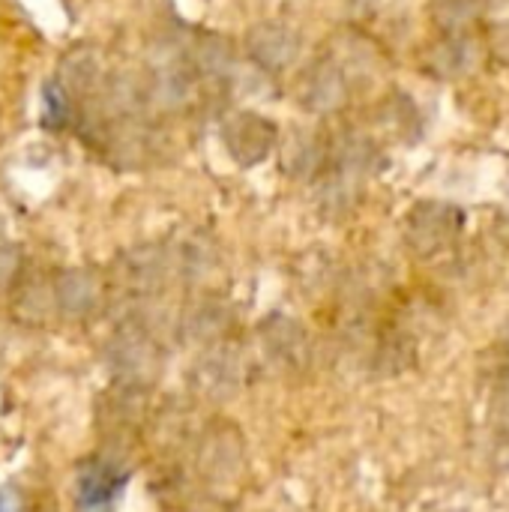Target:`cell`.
Returning a JSON list of instances; mask_svg holds the SVG:
<instances>
[{"label": "cell", "mask_w": 509, "mask_h": 512, "mask_svg": "<svg viewBox=\"0 0 509 512\" xmlns=\"http://www.w3.org/2000/svg\"><path fill=\"white\" fill-rule=\"evenodd\" d=\"M108 366L117 375V384H129V387H150L162 369V348L153 339V333L129 318L117 327V333L108 342Z\"/></svg>", "instance_id": "cell-1"}, {"label": "cell", "mask_w": 509, "mask_h": 512, "mask_svg": "<svg viewBox=\"0 0 509 512\" xmlns=\"http://www.w3.org/2000/svg\"><path fill=\"white\" fill-rule=\"evenodd\" d=\"M147 423V390L117 384L99 402V432L108 450L123 453L138 444L141 429Z\"/></svg>", "instance_id": "cell-2"}, {"label": "cell", "mask_w": 509, "mask_h": 512, "mask_svg": "<svg viewBox=\"0 0 509 512\" xmlns=\"http://www.w3.org/2000/svg\"><path fill=\"white\" fill-rule=\"evenodd\" d=\"M465 216L456 204L447 201H420L405 219V240L414 255L435 258L447 252L462 234Z\"/></svg>", "instance_id": "cell-3"}, {"label": "cell", "mask_w": 509, "mask_h": 512, "mask_svg": "<svg viewBox=\"0 0 509 512\" xmlns=\"http://www.w3.org/2000/svg\"><path fill=\"white\" fill-rule=\"evenodd\" d=\"M219 135H222V144H225L228 156L243 168L261 165L279 144V126L270 117H264L261 111H252V108L231 111L222 120Z\"/></svg>", "instance_id": "cell-4"}, {"label": "cell", "mask_w": 509, "mask_h": 512, "mask_svg": "<svg viewBox=\"0 0 509 512\" xmlns=\"http://www.w3.org/2000/svg\"><path fill=\"white\" fill-rule=\"evenodd\" d=\"M351 99V81L336 57L309 63L297 78V102L309 114H336Z\"/></svg>", "instance_id": "cell-5"}, {"label": "cell", "mask_w": 509, "mask_h": 512, "mask_svg": "<svg viewBox=\"0 0 509 512\" xmlns=\"http://www.w3.org/2000/svg\"><path fill=\"white\" fill-rule=\"evenodd\" d=\"M243 51L249 54V60L258 69L285 72L300 60L303 39L294 27H288L282 21H261V24L249 27L246 39H243Z\"/></svg>", "instance_id": "cell-6"}, {"label": "cell", "mask_w": 509, "mask_h": 512, "mask_svg": "<svg viewBox=\"0 0 509 512\" xmlns=\"http://www.w3.org/2000/svg\"><path fill=\"white\" fill-rule=\"evenodd\" d=\"M195 468L210 483H231L243 471V444L234 426L213 423L198 438Z\"/></svg>", "instance_id": "cell-7"}, {"label": "cell", "mask_w": 509, "mask_h": 512, "mask_svg": "<svg viewBox=\"0 0 509 512\" xmlns=\"http://www.w3.org/2000/svg\"><path fill=\"white\" fill-rule=\"evenodd\" d=\"M129 483V471L120 468V459L93 456L78 465V507L84 512L111 510Z\"/></svg>", "instance_id": "cell-8"}, {"label": "cell", "mask_w": 509, "mask_h": 512, "mask_svg": "<svg viewBox=\"0 0 509 512\" xmlns=\"http://www.w3.org/2000/svg\"><path fill=\"white\" fill-rule=\"evenodd\" d=\"M261 342L264 354L273 360L276 369L285 372H303L312 357L309 333L288 315H270L261 324Z\"/></svg>", "instance_id": "cell-9"}, {"label": "cell", "mask_w": 509, "mask_h": 512, "mask_svg": "<svg viewBox=\"0 0 509 512\" xmlns=\"http://www.w3.org/2000/svg\"><path fill=\"white\" fill-rule=\"evenodd\" d=\"M168 270H171V261H168V255L162 249L141 246V249H132V252H126L120 258L117 282H120V288L126 291L129 300H147L165 285Z\"/></svg>", "instance_id": "cell-10"}, {"label": "cell", "mask_w": 509, "mask_h": 512, "mask_svg": "<svg viewBox=\"0 0 509 512\" xmlns=\"http://www.w3.org/2000/svg\"><path fill=\"white\" fill-rule=\"evenodd\" d=\"M51 291H54V306L60 315L66 318H87L99 309L102 297H105V282L96 270H87V267H78V270H63L54 282H51Z\"/></svg>", "instance_id": "cell-11"}, {"label": "cell", "mask_w": 509, "mask_h": 512, "mask_svg": "<svg viewBox=\"0 0 509 512\" xmlns=\"http://www.w3.org/2000/svg\"><path fill=\"white\" fill-rule=\"evenodd\" d=\"M480 63V48L468 33H441L423 54V69L435 78L456 81L474 72Z\"/></svg>", "instance_id": "cell-12"}, {"label": "cell", "mask_w": 509, "mask_h": 512, "mask_svg": "<svg viewBox=\"0 0 509 512\" xmlns=\"http://www.w3.org/2000/svg\"><path fill=\"white\" fill-rule=\"evenodd\" d=\"M186 63L198 78L228 81L237 75V48L219 33H198L186 51Z\"/></svg>", "instance_id": "cell-13"}, {"label": "cell", "mask_w": 509, "mask_h": 512, "mask_svg": "<svg viewBox=\"0 0 509 512\" xmlns=\"http://www.w3.org/2000/svg\"><path fill=\"white\" fill-rule=\"evenodd\" d=\"M99 78H102V54L93 45H75L72 51H66L60 57V66H57V75H54L57 87L72 102L93 93Z\"/></svg>", "instance_id": "cell-14"}, {"label": "cell", "mask_w": 509, "mask_h": 512, "mask_svg": "<svg viewBox=\"0 0 509 512\" xmlns=\"http://www.w3.org/2000/svg\"><path fill=\"white\" fill-rule=\"evenodd\" d=\"M195 84H198V75L186 63V57H177V60H168V63L156 66L147 96L162 111H180L195 99Z\"/></svg>", "instance_id": "cell-15"}, {"label": "cell", "mask_w": 509, "mask_h": 512, "mask_svg": "<svg viewBox=\"0 0 509 512\" xmlns=\"http://www.w3.org/2000/svg\"><path fill=\"white\" fill-rule=\"evenodd\" d=\"M240 369H243L240 354L228 342H219V345H213V351H207L198 360L195 378H198V384H201V390L207 396H231L243 381Z\"/></svg>", "instance_id": "cell-16"}, {"label": "cell", "mask_w": 509, "mask_h": 512, "mask_svg": "<svg viewBox=\"0 0 509 512\" xmlns=\"http://www.w3.org/2000/svg\"><path fill=\"white\" fill-rule=\"evenodd\" d=\"M330 144L309 129H297L282 147V168L297 180H315L327 168Z\"/></svg>", "instance_id": "cell-17"}, {"label": "cell", "mask_w": 509, "mask_h": 512, "mask_svg": "<svg viewBox=\"0 0 509 512\" xmlns=\"http://www.w3.org/2000/svg\"><path fill=\"white\" fill-rule=\"evenodd\" d=\"M186 327H189V333L195 336V339H201V342H207V345H219V342H225V336L231 333V327H234V315H231V309L228 306H222V303H201L195 312H192V318L186 321Z\"/></svg>", "instance_id": "cell-18"}, {"label": "cell", "mask_w": 509, "mask_h": 512, "mask_svg": "<svg viewBox=\"0 0 509 512\" xmlns=\"http://www.w3.org/2000/svg\"><path fill=\"white\" fill-rule=\"evenodd\" d=\"M492 417H495V459L504 468H509V345L504 363H501V372H498Z\"/></svg>", "instance_id": "cell-19"}, {"label": "cell", "mask_w": 509, "mask_h": 512, "mask_svg": "<svg viewBox=\"0 0 509 512\" xmlns=\"http://www.w3.org/2000/svg\"><path fill=\"white\" fill-rule=\"evenodd\" d=\"M381 126L396 132V135L417 138V132H420V111H417V105L408 96L396 93V96H390L381 105Z\"/></svg>", "instance_id": "cell-20"}, {"label": "cell", "mask_w": 509, "mask_h": 512, "mask_svg": "<svg viewBox=\"0 0 509 512\" xmlns=\"http://www.w3.org/2000/svg\"><path fill=\"white\" fill-rule=\"evenodd\" d=\"M480 15L489 27L492 48L509 63V0H480Z\"/></svg>", "instance_id": "cell-21"}, {"label": "cell", "mask_w": 509, "mask_h": 512, "mask_svg": "<svg viewBox=\"0 0 509 512\" xmlns=\"http://www.w3.org/2000/svg\"><path fill=\"white\" fill-rule=\"evenodd\" d=\"M24 273V255L12 243H0V294H9Z\"/></svg>", "instance_id": "cell-22"}, {"label": "cell", "mask_w": 509, "mask_h": 512, "mask_svg": "<svg viewBox=\"0 0 509 512\" xmlns=\"http://www.w3.org/2000/svg\"><path fill=\"white\" fill-rule=\"evenodd\" d=\"M0 512H24V501H21V492L15 486H6L0 492Z\"/></svg>", "instance_id": "cell-23"}, {"label": "cell", "mask_w": 509, "mask_h": 512, "mask_svg": "<svg viewBox=\"0 0 509 512\" xmlns=\"http://www.w3.org/2000/svg\"><path fill=\"white\" fill-rule=\"evenodd\" d=\"M507 243H509V225H507Z\"/></svg>", "instance_id": "cell-24"}]
</instances>
